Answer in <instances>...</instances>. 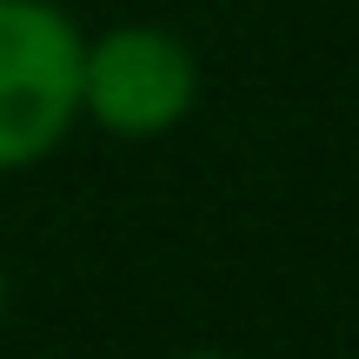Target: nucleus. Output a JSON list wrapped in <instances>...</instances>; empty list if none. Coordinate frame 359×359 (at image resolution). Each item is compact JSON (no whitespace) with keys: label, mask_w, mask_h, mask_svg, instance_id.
Returning a JSON list of instances; mask_svg holds the SVG:
<instances>
[{"label":"nucleus","mask_w":359,"mask_h":359,"mask_svg":"<svg viewBox=\"0 0 359 359\" xmlns=\"http://www.w3.org/2000/svg\"><path fill=\"white\" fill-rule=\"evenodd\" d=\"M180 359H246V353H226V346H193V353H180Z\"/></svg>","instance_id":"3"},{"label":"nucleus","mask_w":359,"mask_h":359,"mask_svg":"<svg viewBox=\"0 0 359 359\" xmlns=\"http://www.w3.org/2000/svg\"><path fill=\"white\" fill-rule=\"evenodd\" d=\"M87 34L53 0H0V173H27L80 127Z\"/></svg>","instance_id":"1"},{"label":"nucleus","mask_w":359,"mask_h":359,"mask_svg":"<svg viewBox=\"0 0 359 359\" xmlns=\"http://www.w3.org/2000/svg\"><path fill=\"white\" fill-rule=\"evenodd\" d=\"M0 320H7V266H0Z\"/></svg>","instance_id":"4"},{"label":"nucleus","mask_w":359,"mask_h":359,"mask_svg":"<svg viewBox=\"0 0 359 359\" xmlns=\"http://www.w3.org/2000/svg\"><path fill=\"white\" fill-rule=\"evenodd\" d=\"M200 107V53L160 20H120L87 34L80 120L114 140H160Z\"/></svg>","instance_id":"2"}]
</instances>
